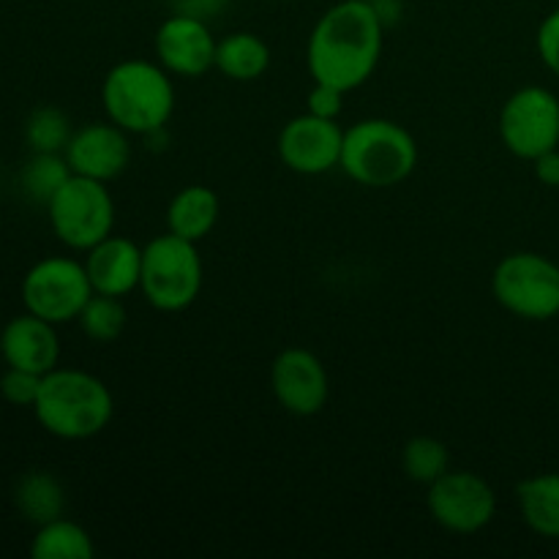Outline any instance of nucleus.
<instances>
[{"label":"nucleus","mask_w":559,"mask_h":559,"mask_svg":"<svg viewBox=\"0 0 559 559\" xmlns=\"http://www.w3.org/2000/svg\"><path fill=\"white\" fill-rule=\"evenodd\" d=\"M385 20L371 0H338L314 22L306 66L314 82L349 93L366 85L382 58Z\"/></svg>","instance_id":"f257e3e1"},{"label":"nucleus","mask_w":559,"mask_h":559,"mask_svg":"<svg viewBox=\"0 0 559 559\" xmlns=\"http://www.w3.org/2000/svg\"><path fill=\"white\" fill-rule=\"evenodd\" d=\"M205 267L197 243L178 238L167 229L142 246L140 293L147 304L164 314H178L200 298Z\"/></svg>","instance_id":"39448f33"},{"label":"nucleus","mask_w":559,"mask_h":559,"mask_svg":"<svg viewBox=\"0 0 559 559\" xmlns=\"http://www.w3.org/2000/svg\"><path fill=\"white\" fill-rule=\"evenodd\" d=\"M63 156L74 175L109 183L129 169V131L115 126L112 120L109 123H87L71 134Z\"/></svg>","instance_id":"4468645a"},{"label":"nucleus","mask_w":559,"mask_h":559,"mask_svg":"<svg viewBox=\"0 0 559 559\" xmlns=\"http://www.w3.org/2000/svg\"><path fill=\"white\" fill-rule=\"evenodd\" d=\"M222 213L216 191L207 186H186L173 197L167 207V229L178 238L200 243L213 233Z\"/></svg>","instance_id":"f3484780"},{"label":"nucleus","mask_w":559,"mask_h":559,"mask_svg":"<svg viewBox=\"0 0 559 559\" xmlns=\"http://www.w3.org/2000/svg\"><path fill=\"white\" fill-rule=\"evenodd\" d=\"M535 44H538V55L546 63V69L559 76V9L551 11V14L540 22Z\"/></svg>","instance_id":"cd10ccee"},{"label":"nucleus","mask_w":559,"mask_h":559,"mask_svg":"<svg viewBox=\"0 0 559 559\" xmlns=\"http://www.w3.org/2000/svg\"><path fill=\"white\" fill-rule=\"evenodd\" d=\"M371 3H377V0H371Z\"/></svg>","instance_id":"7c9ffc66"},{"label":"nucleus","mask_w":559,"mask_h":559,"mask_svg":"<svg viewBox=\"0 0 559 559\" xmlns=\"http://www.w3.org/2000/svg\"><path fill=\"white\" fill-rule=\"evenodd\" d=\"M69 115L58 107L33 109L25 123V140L33 153H63L71 140Z\"/></svg>","instance_id":"393cba45"},{"label":"nucleus","mask_w":559,"mask_h":559,"mask_svg":"<svg viewBox=\"0 0 559 559\" xmlns=\"http://www.w3.org/2000/svg\"><path fill=\"white\" fill-rule=\"evenodd\" d=\"M162 63L129 58L115 63L102 82L107 118L129 134H156L175 109V85Z\"/></svg>","instance_id":"7ed1b4c3"},{"label":"nucleus","mask_w":559,"mask_h":559,"mask_svg":"<svg viewBox=\"0 0 559 559\" xmlns=\"http://www.w3.org/2000/svg\"><path fill=\"white\" fill-rule=\"evenodd\" d=\"M216 36H213L207 20L191 14H173L158 25L156 31V58L173 76H194L207 74L216 69Z\"/></svg>","instance_id":"ddd939ff"},{"label":"nucleus","mask_w":559,"mask_h":559,"mask_svg":"<svg viewBox=\"0 0 559 559\" xmlns=\"http://www.w3.org/2000/svg\"><path fill=\"white\" fill-rule=\"evenodd\" d=\"M36 420L58 440L80 442L98 437L115 415V399L107 382L80 369H52L41 377L33 404Z\"/></svg>","instance_id":"f03ea898"},{"label":"nucleus","mask_w":559,"mask_h":559,"mask_svg":"<svg viewBox=\"0 0 559 559\" xmlns=\"http://www.w3.org/2000/svg\"><path fill=\"white\" fill-rule=\"evenodd\" d=\"M71 167L63 153H33L31 162L22 169V189L33 202L47 205L55 197V191L71 178Z\"/></svg>","instance_id":"b1692460"},{"label":"nucleus","mask_w":559,"mask_h":559,"mask_svg":"<svg viewBox=\"0 0 559 559\" xmlns=\"http://www.w3.org/2000/svg\"><path fill=\"white\" fill-rule=\"evenodd\" d=\"M91 295L93 284L87 278L85 262H76L71 257H47L36 262L22 278L25 309L52 325L76 322Z\"/></svg>","instance_id":"6e6552de"},{"label":"nucleus","mask_w":559,"mask_h":559,"mask_svg":"<svg viewBox=\"0 0 559 559\" xmlns=\"http://www.w3.org/2000/svg\"><path fill=\"white\" fill-rule=\"evenodd\" d=\"M31 555L36 559H93L96 546L82 524L60 516L36 530Z\"/></svg>","instance_id":"aec40b11"},{"label":"nucleus","mask_w":559,"mask_h":559,"mask_svg":"<svg viewBox=\"0 0 559 559\" xmlns=\"http://www.w3.org/2000/svg\"><path fill=\"white\" fill-rule=\"evenodd\" d=\"M344 96L347 93L338 91V87L314 82V87L309 91V102H306V112L317 115V118L338 120L344 112Z\"/></svg>","instance_id":"bb28decb"},{"label":"nucleus","mask_w":559,"mask_h":559,"mask_svg":"<svg viewBox=\"0 0 559 559\" xmlns=\"http://www.w3.org/2000/svg\"><path fill=\"white\" fill-rule=\"evenodd\" d=\"M14 502H16V511H20L27 522L41 527V524L63 516L66 491L55 475L27 473L25 478L16 484Z\"/></svg>","instance_id":"412c9836"},{"label":"nucleus","mask_w":559,"mask_h":559,"mask_svg":"<svg viewBox=\"0 0 559 559\" xmlns=\"http://www.w3.org/2000/svg\"><path fill=\"white\" fill-rule=\"evenodd\" d=\"M52 322L36 314H20L0 333V355L11 369H25L33 374H49L58 369L60 342Z\"/></svg>","instance_id":"2eb2a0df"},{"label":"nucleus","mask_w":559,"mask_h":559,"mask_svg":"<svg viewBox=\"0 0 559 559\" xmlns=\"http://www.w3.org/2000/svg\"><path fill=\"white\" fill-rule=\"evenodd\" d=\"M38 391H41V374H33L25 369H5L0 377V396L14 407H31L36 404Z\"/></svg>","instance_id":"a878e982"},{"label":"nucleus","mask_w":559,"mask_h":559,"mask_svg":"<svg viewBox=\"0 0 559 559\" xmlns=\"http://www.w3.org/2000/svg\"><path fill=\"white\" fill-rule=\"evenodd\" d=\"M535 167V178L540 180L544 186H549V189H559V151L544 153V156H538L533 162Z\"/></svg>","instance_id":"c756f323"},{"label":"nucleus","mask_w":559,"mask_h":559,"mask_svg":"<svg viewBox=\"0 0 559 559\" xmlns=\"http://www.w3.org/2000/svg\"><path fill=\"white\" fill-rule=\"evenodd\" d=\"M76 322H80V331L85 333L91 342L112 344L123 336L129 314H126L123 298L93 293L91 300L85 304V309L76 317Z\"/></svg>","instance_id":"4be33fe9"},{"label":"nucleus","mask_w":559,"mask_h":559,"mask_svg":"<svg viewBox=\"0 0 559 559\" xmlns=\"http://www.w3.org/2000/svg\"><path fill=\"white\" fill-rule=\"evenodd\" d=\"M524 524L535 535L559 540V473H540L516 486Z\"/></svg>","instance_id":"a211bd4d"},{"label":"nucleus","mask_w":559,"mask_h":559,"mask_svg":"<svg viewBox=\"0 0 559 559\" xmlns=\"http://www.w3.org/2000/svg\"><path fill=\"white\" fill-rule=\"evenodd\" d=\"M418 167V142L402 123L366 118L344 129L338 169L366 189L404 183Z\"/></svg>","instance_id":"20e7f679"},{"label":"nucleus","mask_w":559,"mask_h":559,"mask_svg":"<svg viewBox=\"0 0 559 559\" xmlns=\"http://www.w3.org/2000/svg\"><path fill=\"white\" fill-rule=\"evenodd\" d=\"M271 66V49L257 33L238 31L218 38L216 69L233 82H254Z\"/></svg>","instance_id":"6ab92c4d"},{"label":"nucleus","mask_w":559,"mask_h":559,"mask_svg":"<svg viewBox=\"0 0 559 559\" xmlns=\"http://www.w3.org/2000/svg\"><path fill=\"white\" fill-rule=\"evenodd\" d=\"M500 140L524 162H535L559 145V98L540 85L522 87L500 109Z\"/></svg>","instance_id":"1a4fd4ad"},{"label":"nucleus","mask_w":559,"mask_h":559,"mask_svg":"<svg viewBox=\"0 0 559 559\" xmlns=\"http://www.w3.org/2000/svg\"><path fill=\"white\" fill-rule=\"evenodd\" d=\"M402 469L413 484L429 489L451 469V453H448L445 442L435 440V437H413L402 451Z\"/></svg>","instance_id":"5701e85b"},{"label":"nucleus","mask_w":559,"mask_h":559,"mask_svg":"<svg viewBox=\"0 0 559 559\" xmlns=\"http://www.w3.org/2000/svg\"><path fill=\"white\" fill-rule=\"evenodd\" d=\"M557 3H559V0H557Z\"/></svg>","instance_id":"2f4dec72"},{"label":"nucleus","mask_w":559,"mask_h":559,"mask_svg":"<svg viewBox=\"0 0 559 559\" xmlns=\"http://www.w3.org/2000/svg\"><path fill=\"white\" fill-rule=\"evenodd\" d=\"M173 9L178 14H191L200 16V20H211V16H218L224 9H227L229 0H169Z\"/></svg>","instance_id":"c85d7f7f"},{"label":"nucleus","mask_w":559,"mask_h":559,"mask_svg":"<svg viewBox=\"0 0 559 559\" xmlns=\"http://www.w3.org/2000/svg\"><path fill=\"white\" fill-rule=\"evenodd\" d=\"M426 508L442 530L453 535H475L491 524L497 513L495 489L469 469H448L429 486Z\"/></svg>","instance_id":"9d476101"},{"label":"nucleus","mask_w":559,"mask_h":559,"mask_svg":"<svg viewBox=\"0 0 559 559\" xmlns=\"http://www.w3.org/2000/svg\"><path fill=\"white\" fill-rule=\"evenodd\" d=\"M342 142L344 129L338 126V120L304 112L284 123V129L278 131L276 151L284 167L293 169L295 175L317 178V175H325L338 167Z\"/></svg>","instance_id":"9b49d317"},{"label":"nucleus","mask_w":559,"mask_h":559,"mask_svg":"<svg viewBox=\"0 0 559 559\" xmlns=\"http://www.w3.org/2000/svg\"><path fill=\"white\" fill-rule=\"evenodd\" d=\"M491 295L519 320H551L559 314V265L535 251H513L497 262Z\"/></svg>","instance_id":"423d86ee"},{"label":"nucleus","mask_w":559,"mask_h":559,"mask_svg":"<svg viewBox=\"0 0 559 559\" xmlns=\"http://www.w3.org/2000/svg\"><path fill=\"white\" fill-rule=\"evenodd\" d=\"M271 391L278 407L295 418H311L325 409L331 396L325 364L304 347H289L273 358Z\"/></svg>","instance_id":"f8f14e48"},{"label":"nucleus","mask_w":559,"mask_h":559,"mask_svg":"<svg viewBox=\"0 0 559 559\" xmlns=\"http://www.w3.org/2000/svg\"><path fill=\"white\" fill-rule=\"evenodd\" d=\"M47 216L60 243L87 251L112 235L115 200L102 180L71 175L47 202Z\"/></svg>","instance_id":"0eeeda50"},{"label":"nucleus","mask_w":559,"mask_h":559,"mask_svg":"<svg viewBox=\"0 0 559 559\" xmlns=\"http://www.w3.org/2000/svg\"><path fill=\"white\" fill-rule=\"evenodd\" d=\"M85 271L93 284V293L126 298L140 289L142 246L123 235H109L102 243L85 251Z\"/></svg>","instance_id":"dca6fc26"}]
</instances>
